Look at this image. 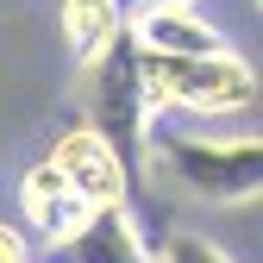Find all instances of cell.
I'll list each match as a JSON object with an SVG mask.
<instances>
[{"mask_svg":"<svg viewBox=\"0 0 263 263\" xmlns=\"http://www.w3.org/2000/svg\"><path fill=\"white\" fill-rule=\"evenodd\" d=\"M138 82H144L151 113H176V119H219V113L257 107V69L238 50H213V57H138Z\"/></svg>","mask_w":263,"mask_h":263,"instance_id":"cell-1","label":"cell"},{"mask_svg":"<svg viewBox=\"0 0 263 263\" xmlns=\"http://www.w3.org/2000/svg\"><path fill=\"white\" fill-rule=\"evenodd\" d=\"M163 170H170L194 201L238 207V201H257V188H263V144H257V132H245V138L163 132Z\"/></svg>","mask_w":263,"mask_h":263,"instance_id":"cell-2","label":"cell"},{"mask_svg":"<svg viewBox=\"0 0 263 263\" xmlns=\"http://www.w3.org/2000/svg\"><path fill=\"white\" fill-rule=\"evenodd\" d=\"M94 132L119 151L125 170H138L144 163V144H151V101H144V82H138V50L125 38L94 63Z\"/></svg>","mask_w":263,"mask_h":263,"instance_id":"cell-3","label":"cell"},{"mask_svg":"<svg viewBox=\"0 0 263 263\" xmlns=\"http://www.w3.org/2000/svg\"><path fill=\"white\" fill-rule=\"evenodd\" d=\"M44 163L82 194L94 213H101V207H125V194H132V170L119 163V151H113L94 125H69V132L44 151Z\"/></svg>","mask_w":263,"mask_h":263,"instance_id":"cell-4","label":"cell"},{"mask_svg":"<svg viewBox=\"0 0 263 263\" xmlns=\"http://www.w3.org/2000/svg\"><path fill=\"white\" fill-rule=\"evenodd\" d=\"M125 44L138 57H213V50H232L226 31L207 25L194 7H132L125 13Z\"/></svg>","mask_w":263,"mask_h":263,"instance_id":"cell-5","label":"cell"},{"mask_svg":"<svg viewBox=\"0 0 263 263\" xmlns=\"http://www.w3.org/2000/svg\"><path fill=\"white\" fill-rule=\"evenodd\" d=\"M19 213H25V232H31V238H44L50 251H63V245H69L82 226L94 219V207H88L82 194L50 170L44 157L19 176Z\"/></svg>","mask_w":263,"mask_h":263,"instance_id":"cell-6","label":"cell"},{"mask_svg":"<svg viewBox=\"0 0 263 263\" xmlns=\"http://www.w3.org/2000/svg\"><path fill=\"white\" fill-rule=\"evenodd\" d=\"M63 257L69 263H151V245L138 232V219H132V207H101L63 245Z\"/></svg>","mask_w":263,"mask_h":263,"instance_id":"cell-7","label":"cell"},{"mask_svg":"<svg viewBox=\"0 0 263 263\" xmlns=\"http://www.w3.org/2000/svg\"><path fill=\"white\" fill-rule=\"evenodd\" d=\"M119 38H125V7L119 0H63V44L76 50L82 69H94Z\"/></svg>","mask_w":263,"mask_h":263,"instance_id":"cell-8","label":"cell"},{"mask_svg":"<svg viewBox=\"0 0 263 263\" xmlns=\"http://www.w3.org/2000/svg\"><path fill=\"white\" fill-rule=\"evenodd\" d=\"M151 263H232V257H226L213 238H201V232H170Z\"/></svg>","mask_w":263,"mask_h":263,"instance_id":"cell-9","label":"cell"},{"mask_svg":"<svg viewBox=\"0 0 263 263\" xmlns=\"http://www.w3.org/2000/svg\"><path fill=\"white\" fill-rule=\"evenodd\" d=\"M0 263H31V238L13 219H0Z\"/></svg>","mask_w":263,"mask_h":263,"instance_id":"cell-10","label":"cell"},{"mask_svg":"<svg viewBox=\"0 0 263 263\" xmlns=\"http://www.w3.org/2000/svg\"><path fill=\"white\" fill-rule=\"evenodd\" d=\"M138 7H194V0H138Z\"/></svg>","mask_w":263,"mask_h":263,"instance_id":"cell-11","label":"cell"}]
</instances>
